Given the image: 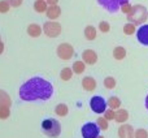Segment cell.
<instances>
[{"mask_svg":"<svg viewBox=\"0 0 148 138\" xmlns=\"http://www.w3.org/2000/svg\"><path fill=\"white\" fill-rule=\"evenodd\" d=\"M8 3H9V5L10 7H14V8H17V7H20L21 4H22V1L23 0H7Z\"/></svg>","mask_w":148,"mask_h":138,"instance_id":"cell-33","label":"cell"},{"mask_svg":"<svg viewBox=\"0 0 148 138\" xmlns=\"http://www.w3.org/2000/svg\"><path fill=\"white\" fill-rule=\"evenodd\" d=\"M99 29H100V31H103V33H108V31L110 30V25L107 22V21H101V22L99 23Z\"/></svg>","mask_w":148,"mask_h":138,"instance_id":"cell-29","label":"cell"},{"mask_svg":"<svg viewBox=\"0 0 148 138\" xmlns=\"http://www.w3.org/2000/svg\"><path fill=\"white\" fill-rule=\"evenodd\" d=\"M134 134H135L134 128L131 125H127V124H123L118 129V137L120 138H134Z\"/></svg>","mask_w":148,"mask_h":138,"instance_id":"cell-11","label":"cell"},{"mask_svg":"<svg viewBox=\"0 0 148 138\" xmlns=\"http://www.w3.org/2000/svg\"><path fill=\"white\" fill-rule=\"evenodd\" d=\"M42 129L46 136L51 138H57L61 133V125L55 119H46L42 121Z\"/></svg>","mask_w":148,"mask_h":138,"instance_id":"cell-3","label":"cell"},{"mask_svg":"<svg viewBox=\"0 0 148 138\" xmlns=\"http://www.w3.org/2000/svg\"><path fill=\"white\" fill-rule=\"evenodd\" d=\"M52 92H53V87L48 81L40 77H34L21 86L20 98L26 102H34L38 99L46 100L51 98Z\"/></svg>","mask_w":148,"mask_h":138,"instance_id":"cell-1","label":"cell"},{"mask_svg":"<svg viewBox=\"0 0 148 138\" xmlns=\"http://www.w3.org/2000/svg\"><path fill=\"white\" fill-rule=\"evenodd\" d=\"M90 107L95 113H104L107 111V102L101 97H92L90 102Z\"/></svg>","mask_w":148,"mask_h":138,"instance_id":"cell-7","label":"cell"},{"mask_svg":"<svg viewBox=\"0 0 148 138\" xmlns=\"http://www.w3.org/2000/svg\"><path fill=\"white\" fill-rule=\"evenodd\" d=\"M3 51H4V44H3L1 42H0V55L3 54Z\"/></svg>","mask_w":148,"mask_h":138,"instance_id":"cell-35","label":"cell"},{"mask_svg":"<svg viewBox=\"0 0 148 138\" xmlns=\"http://www.w3.org/2000/svg\"><path fill=\"white\" fill-rule=\"evenodd\" d=\"M27 34L33 38H38L42 34V28L38 25V23H30L27 26Z\"/></svg>","mask_w":148,"mask_h":138,"instance_id":"cell-14","label":"cell"},{"mask_svg":"<svg viewBox=\"0 0 148 138\" xmlns=\"http://www.w3.org/2000/svg\"><path fill=\"white\" fill-rule=\"evenodd\" d=\"M82 87H83L86 91H94L95 89H96V81H95L94 77H84L83 79H82Z\"/></svg>","mask_w":148,"mask_h":138,"instance_id":"cell-12","label":"cell"},{"mask_svg":"<svg viewBox=\"0 0 148 138\" xmlns=\"http://www.w3.org/2000/svg\"><path fill=\"white\" fill-rule=\"evenodd\" d=\"M84 37L87 41H94L96 38V28L92 25H88L84 28Z\"/></svg>","mask_w":148,"mask_h":138,"instance_id":"cell-17","label":"cell"},{"mask_svg":"<svg viewBox=\"0 0 148 138\" xmlns=\"http://www.w3.org/2000/svg\"><path fill=\"white\" fill-rule=\"evenodd\" d=\"M43 31L47 37L55 38V37L60 35V33H61V25L56 21H48L43 25Z\"/></svg>","mask_w":148,"mask_h":138,"instance_id":"cell-5","label":"cell"},{"mask_svg":"<svg viewBox=\"0 0 148 138\" xmlns=\"http://www.w3.org/2000/svg\"><path fill=\"white\" fill-rule=\"evenodd\" d=\"M136 39L143 46H148V25H142L136 30Z\"/></svg>","mask_w":148,"mask_h":138,"instance_id":"cell-9","label":"cell"},{"mask_svg":"<svg viewBox=\"0 0 148 138\" xmlns=\"http://www.w3.org/2000/svg\"><path fill=\"white\" fill-rule=\"evenodd\" d=\"M72 69L74 73L81 74V73H83L84 69H86V64H84V61H74Z\"/></svg>","mask_w":148,"mask_h":138,"instance_id":"cell-22","label":"cell"},{"mask_svg":"<svg viewBox=\"0 0 148 138\" xmlns=\"http://www.w3.org/2000/svg\"><path fill=\"white\" fill-rule=\"evenodd\" d=\"M96 124H97V126H99L101 130H107L108 126H109L108 120L105 117H99V119H97V121H96Z\"/></svg>","mask_w":148,"mask_h":138,"instance_id":"cell-25","label":"cell"},{"mask_svg":"<svg viewBox=\"0 0 148 138\" xmlns=\"http://www.w3.org/2000/svg\"><path fill=\"white\" fill-rule=\"evenodd\" d=\"M146 108L148 110V95H147V98H146Z\"/></svg>","mask_w":148,"mask_h":138,"instance_id":"cell-36","label":"cell"},{"mask_svg":"<svg viewBox=\"0 0 148 138\" xmlns=\"http://www.w3.org/2000/svg\"><path fill=\"white\" fill-rule=\"evenodd\" d=\"M131 9H133V5L130 4V3H125V4L121 7V12L122 13H125V14H129V13L131 12Z\"/></svg>","mask_w":148,"mask_h":138,"instance_id":"cell-31","label":"cell"},{"mask_svg":"<svg viewBox=\"0 0 148 138\" xmlns=\"http://www.w3.org/2000/svg\"><path fill=\"white\" fill-rule=\"evenodd\" d=\"M134 138H148V132L146 129H138L135 130V134H134Z\"/></svg>","mask_w":148,"mask_h":138,"instance_id":"cell-28","label":"cell"},{"mask_svg":"<svg viewBox=\"0 0 148 138\" xmlns=\"http://www.w3.org/2000/svg\"><path fill=\"white\" fill-rule=\"evenodd\" d=\"M34 9H35V12H38V13L47 12V9H48L47 1L46 0H36V1L34 3Z\"/></svg>","mask_w":148,"mask_h":138,"instance_id":"cell-18","label":"cell"},{"mask_svg":"<svg viewBox=\"0 0 148 138\" xmlns=\"http://www.w3.org/2000/svg\"><path fill=\"white\" fill-rule=\"evenodd\" d=\"M108 106L112 110H118L121 107V100L118 99V97H110L108 99Z\"/></svg>","mask_w":148,"mask_h":138,"instance_id":"cell-21","label":"cell"},{"mask_svg":"<svg viewBox=\"0 0 148 138\" xmlns=\"http://www.w3.org/2000/svg\"><path fill=\"white\" fill-rule=\"evenodd\" d=\"M99 126L95 123H87L82 126V137L83 138H97L99 137Z\"/></svg>","mask_w":148,"mask_h":138,"instance_id":"cell-6","label":"cell"},{"mask_svg":"<svg viewBox=\"0 0 148 138\" xmlns=\"http://www.w3.org/2000/svg\"><path fill=\"white\" fill-rule=\"evenodd\" d=\"M135 31H136L135 25H134V23H131V22H127L125 26H123V33H125L126 35H133Z\"/></svg>","mask_w":148,"mask_h":138,"instance_id":"cell-24","label":"cell"},{"mask_svg":"<svg viewBox=\"0 0 148 138\" xmlns=\"http://www.w3.org/2000/svg\"><path fill=\"white\" fill-rule=\"evenodd\" d=\"M10 5L7 0H0V13H7L9 10Z\"/></svg>","mask_w":148,"mask_h":138,"instance_id":"cell-27","label":"cell"},{"mask_svg":"<svg viewBox=\"0 0 148 138\" xmlns=\"http://www.w3.org/2000/svg\"><path fill=\"white\" fill-rule=\"evenodd\" d=\"M82 59H83L84 64L92 65L97 61V54L94 50H86V51H83V54H82Z\"/></svg>","mask_w":148,"mask_h":138,"instance_id":"cell-10","label":"cell"},{"mask_svg":"<svg viewBox=\"0 0 148 138\" xmlns=\"http://www.w3.org/2000/svg\"><path fill=\"white\" fill-rule=\"evenodd\" d=\"M0 42H1V39H0Z\"/></svg>","mask_w":148,"mask_h":138,"instance_id":"cell-38","label":"cell"},{"mask_svg":"<svg viewBox=\"0 0 148 138\" xmlns=\"http://www.w3.org/2000/svg\"><path fill=\"white\" fill-rule=\"evenodd\" d=\"M55 112H56V115L61 116V117H64V116L68 115V112H69V110H68V106L64 104V103H61V104H57L56 108H55Z\"/></svg>","mask_w":148,"mask_h":138,"instance_id":"cell-20","label":"cell"},{"mask_svg":"<svg viewBox=\"0 0 148 138\" xmlns=\"http://www.w3.org/2000/svg\"><path fill=\"white\" fill-rule=\"evenodd\" d=\"M10 98L4 90H0V108H9L10 107Z\"/></svg>","mask_w":148,"mask_h":138,"instance_id":"cell-16","label":"cell"},{"mask_svg":"<svg viewBox=\"0 0 148 138\" xmlns=\"http://www.w3.org/2000/svg\"><path fill=\"white\" fill-rule=\"evenodd\" d=\"M127 1L129 0H97V3H99L104 9H107L108 12H110V13L117 12V10L121 9V7Z\"/></svg>","mask_w":148,"mask_h":138,"instance_id":"cell-4","label":"cell"},{"mask_svg":"<svg viewBox=\"0 0 148 138\" xmlns=\"http://www.w3.org/2000/svg\"><path fill=\"white\" fill-rule=\"evenodd\" d=\"M104 86L107 87V89H114L116 87V79L113 78V77H107V78L104 79Z\"/></svg>","mask_w":148,"mask_h":138,"instance_id":"cell-26","label":"cell"},{"mask_svg":"<svg viewBox=\"0 0 148 138\" xmlns=\"http://www.w3.org/2000/svg\"><path fill=\"white\" fill-rule=\"evenodd\" d=\"M147 18H148V10L142 4L133 5L131 12L127 14V21L134 23V25H142V23L146 22Z\"/></svg>","mask_w":148,"mask_h":138,"instance_id":"cell-2","label":"cell"},{"mask_svg":"<svg viewBox=\"0 0 148 138\" xmlns=\"http://www.w3.org/2000/svg\"><path fill=\"white\" fill-rule=\"evenodd\" d=\"M46 13H47V17L51 21H53L60 17V14H61V8H60L59 5H51V7H48Z\"/></svg>","mask_w":148,"mask_h":138,"instance_id":"cell-13","label":"cell"},{"mask_svg":"<svg viewBox=\"0 0 148 138\" xmlns=\"http://www.w3.org/2000/svg\"><path fill=\"white\" fill-rule=\"evenodd\" d=\"M129 119V112L123 108H118V111H116V116H114V120L117 123H121L123 124L125 121H127Z\"/></svg>","mask_w":148,"mask_h":138,"instance_id":"cell-15","label":"cell"},{"mask_svg":"<svg viewBox=\"0 0 148 138\" xmlns=\"http://www.w3.org/2000/svg\"><path fill=\"white\" fill-rule=\"evenodd\" d=\"M73 69L70 68H64L61 72H60V77H61V79H64V81H69V79H72V76H73Z\"/></svg>","mask_w":148,"mask_h":138,"instance_id":"cell-23","label":"cell"},{"mask_svg":"<svg viewBox=\"0 0 148 138\" xmlns=\"http://www.w3.org/2000/svg\"><path fill=\"white\" fill-rule=\"evenodd\" d=\"M114 116H116V111H113L112 108H110V110H107L104 112V117L107 119L108 121H109V120H114Z\"/></svg>","mask_w":148,"mask_h":138,"instance_id":"cell-30","label":"cell"},{"mask_svg":"<svg viewBox=\"0 0 148 138\" xmlns=\"http://www.w3.org/2000/svg\"><path fill=\"white\" fill-rule=\"evenodd\" d=\"M125 56H126V50L123 47L118 46L113 50V57L116 60H122V59H125Z\"/></svg>","mask_w":148,"mask_h":138,"instance_id":"cell-19","label":"cell"},{"mask_svg":"<svg viewBox=\"0 0 148 138\" xmlns=\"http://www.w3.org/2000/svg\"><path fill=\"white\" fill-rule=\"evenodd\" d=\"M97 138H104V137H103V136H99V137H97Z\"/></svg>","mask_w":148,"mask_h":138,"instance_id":"cell-37","label":"cell"},{"mask_svg":"<svg viewBox=\"0 0 148 138\" xmlns=\"http://www.w3.org/2000/svg\"><path fill=\"white\" fill-rule=\"evenodd\" d=\"M10 115V111L9 108H0V119L1 120H5V119H8Z\"/></svg>","mask_w":148,"mask_h":138,"instance_id":"cell-32","label":"cell"},{"mask_svg":"<svg viewBox=\"0 0 148 138\" xmlns=\"http://www.w3.org/2000/svg\"><path fill=\"white\" fill-rule=\"evenodd\" d=\"M74 54V48L69 43H61L57 47V56L61 60H70Z\"/></svg>","mask_w":148,"mask_h":138,"instance_id":"cell-8","label":"cell"},{"mask_svg":"<svg viewBox=\"0 0 148 138\" xmlns=\"http://www.w3.org/2000/svg\"><path fill=\"white\" fill-rule=\"evenodd\" d=\"M47 3H48L49 5H57L59 0H47Z\"/></svg>","mask_w":148,"mask_h":138,"instance_id":"cell-34","label":"cell"}]
</instances>
